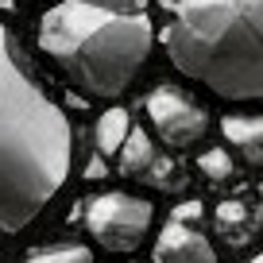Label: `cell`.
<instances>
[{
    "label": "cell",
    "mask_w": 263,
    "mask_h": 263,
    "mask_svg": "<svg viewBox=\"0 0 263 263\" xmlns=\"http://www.w3.org/2000/svg\"><path fill=\"white\" fill-rule=\"evenodd\" d=\"M74 171V132L0 24V236L35 224Z\"/></svg>",
    "instance_id": "cell-1"
},
{
    "label": "cell",
    "mask_w": 263,
    "mask_h": 263,
    "mask_svg": "<svg viewBox=\"0 0 263 263\" xmlns=\"http://www.w3.org/2000/svg\"><path fill=\"white\" fill-rule=\"evenodd\" d=\"M39 50L89 101H116L155 50L151 12L136 0H54L39 20Z\"/></svg>",
    "instance_id": "cell-2"
},
{
    "label": "cell",
    "mask_w": 263,
    "mask_h": 263,
    "mask_svg": "<svg viewBox=\"0 0 263 263\" xmlns=\"http://www.w3.org/2000/svg\"><path fill=\"white\" fill-rule=\"evenodd\" d=\"M163 47L186 82L224 105H263V0H155Z\"/></svg>",
    "instance_id": "cell-3"
},
{
    "label": "cell",
    "mask_w": 263,
    "mask_h": 263,
    "mask_svg": "<svg viewBox=\"0 0 263 263\" xmlns=\"http://www.w3.org/2000/svg\"><path fill=\"white\" fill-rule=\"evenodd\" d=\"M82 224L97 248L112 255H128L151 236L155 205L140 194H128V190H105L82 205Z\"/></svg>",
    "instance_id": "cell-4"
},
{
    "label": "cell",
    "mask_w": 263,
    "mask_h": 263,
    "mask_svg": "<svg viewBox=\"0 0 263 263\" xmlns=\"http://www.w3.org/2000/svg\"><path fill=\"white\" fill-rule=\"evenodd\" d=\"M143 116H147L155 140L171 151H186L209 136L205 105H197L178 85H155L147 93V101H143Z\"/></svg>",
    "instance_id": "cell-5"
},
{
    "label": "cell",
    "mask_w": 263,
    "mask_h": 263,
    "mask_svg": "<svg viewBox=\"0 0 263 263\" xmlns=\"http://www.w3.org/2000/svg\"><path fill=\"white\" fill-rule=\"evenodd\" d=\"M151 259L155 263H217V248L205 232H197L194 224L171 217L155 236Z\"/></svg>",
    "instance_id": "cell-6"
},
{
    "label": "cell",
    "mask_w": 263,
    "mask_h": 263,
    "mask_svg": "<svg viewBox=\"0 0 263 263\" xmlns=\"http://www.w3.org/2000/svg\"><path fill=\"white\" fill-rule=\"evenodd\" d=\"M224 143L240 155V163L263 171V112H232L221 120Z\"/></svg>",
    "instance_id": "cell-7"
},
{
    "label": "cell",
    "mask_w": 263,
    "mask_h": 263,
    "mask_svg": "<svg viewBox=\"0 0 263 263\" xmlns=\"http://www.w3.org/2000/svg\"><path fill=\"white\" fill-rule=\"evenodd\" d=\"M132 116L124 112V108H105V112L97 116V124H93V147H97L101 159H116L120 155V147L128 143L132 136Z\"/></svg>",
    "instance_id": "cell-8"
},
{
    "label": "cell",
    "mask_w": 263,
    "mask_h": 263,
    "mask_svg": "<svg viewBox=\"0 0 263 263\" xmlns=\"http://www.w3.org/2000/svg\"><path fill=\"white\" fill-rule=\"evenodd\" d=\"M159 163V151L155 143H151V136L143 128H132L128 143L120 147V155H116V166H120L124 178H147V171Z\"/></svg>",
    "instance_id": "cell-9"
},
{
    "label": "cell",
    "mask_w": 263,
    "mask_h": 263,
    "mask_svg": "<svg viewBox=\"0 0 263 263\" xmlns=\"http://www.w3.org/2000/svg\"><path fill=\"white\" fill-rule=\"evenodd\" d=\"M197 171H201L205 182L224 186V182H232V174H236V163H232L229 147H205L201 155H197Z\"/></svg>",
    "instance_id": "cell-10"
},
{
    "label": "cell",
    "mask_w": 263,
    "mask_h": 263,
    "mask_svg": "<svg viewBox=\"0 0 263 263\" xmlns=\"http://www.w3.org/2000/svg\"><path fill=\"white\" fill-rule=\"evenodd\" d=\"M27 263H93V248L85 244H47V248H31Z\"/></svg>",
    "instance_id": "cell-11"
},
{
    "label": "cell",
    "mask_w": 263,
    "mask_h": 263,
    "mask_svg": "<svg viewBox=\"0 0 263 263\" xmlns=\"http://www.w3.org/2000/svg\"><path fill=\"white\" fill-rule=\"evenodd\" d=\"M143 182H151L155 190H178L182 186V171L171 163V159H159V163L147 171V178H143Z\"/></svg>",
    "instance_id": "cell-12"
},
{
    "label": "cell",
    "mask_w": 263,
    "mask_h": 263,
    "mask_svg": "<svg viewBox=\"0 0 263 263\" xmlns=\"http://www.w3.org/2000/svg\"><path fill=\"white\" fill-rule=\"evenodd\" d=\"M244 205H240V201H221V205H217V224H221L224 232L229 229H236V224H244Z\"/></svg>",
    "instance_id": "cell-13"
},
{
    "label": "cell",
    "mask_w": 263,
    "mask_h": 263,
    "mask_svg": "<svg viewBox=\"0 0 263 263\" xmlns=\"http://www.w3.org/2000/svg\"><path fill=\"white\" fill-rule=\"evenodd\" d=\"M174 221H201V201H182L178 209H174Z\"/></svg>",
    "instance_id": "cell-14"
},
{
    "label": "cell",
    "mask_w": 263,
    "mask_h": 263,
    "mask_svg": "<svg viewBox=\"0 0 263 263\" xmlns=\"http://www.w3.org/2000/svg\"><path fill=\"white\" fill-rule=\"evenodd\" d=\"M240 263H263V248H259L255 255H248V259H240Z\"/></svg>",
    "instance_id": "cell-15"
},
{
    "label": "cell",
    "mask_w": 263,
    "mask_h": 263,
    "mask_svg": "<svg viewBox=\"0 0 263 263\" xmlns=\"http://www.w3.org/2000/svg\"><path fill=\"white\" fill-rule=\"evenodd\" d=\"M39 4H47V0H39Z\"/></svg>",
    "instance_id": "cell-16"
}]
</instances>
